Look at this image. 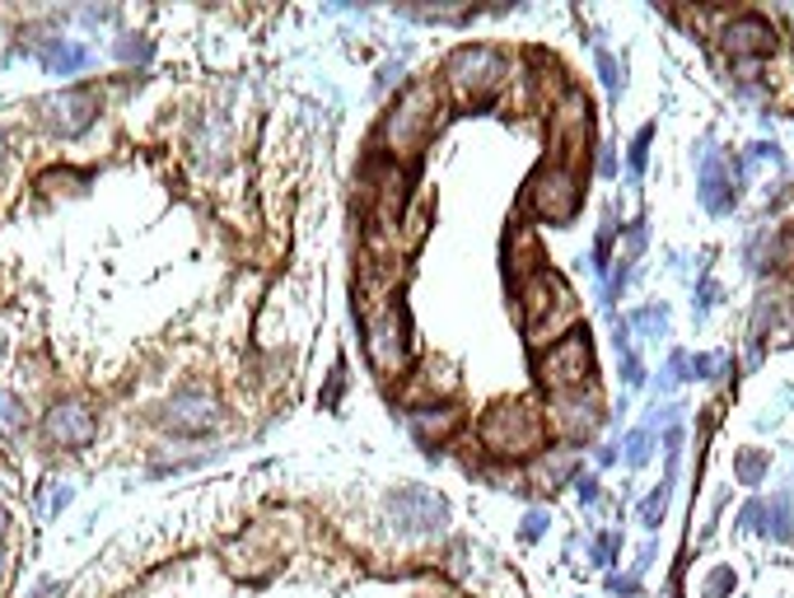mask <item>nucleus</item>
I'll return each mask as SVG.
<instances>
[{
    "label": "nucleus",
    "instance_id": "28",
    "mask_svg": "<svg viewBox=\"0 0 794 598\" xmlns=\"http://www.w3.org/2000/svg\"><path fill=\"white\" fill-rule=\"evenodd\" d=\"M117 57L122 61H150V38H146V33H122V38H117Z\"/></svg>",
    "mask_w": 794,
    "mask_h": 598
},
{
    "label": "nucleus",
    "instance_id": "24",
    "mask_svg": "<svg viewBox=\"0 0 794 598\" xmlns=\"http://www.w3.org/2000/svg\"><path fill=\"white\" fill-rule=\"evenodd\" d=\"M668 491H674V482H664V486H655V491H649V496L641 501V524H645V529H649V533H655V529H659V524H664V515H668Z\"/></svg>",
    "mask_w": 794,
    "mask_h": 598
},
{
    "label": "nucleus",
    "instance_id": "4",
    "mask_svg": "<svg viewBox=\"0 0 794 598\" xmlns=\"http://www.w3.org/2000/svg\"><path fill=\"white\" fill-rule=\"evenodd\" d=\"M505 84H509V57L491 43L458 47L445 61V90L453 94V103H463V108H486Z\"/></svg>",
    "mask_w": 794,
    "mask_h": 598
},
{
    "label": "nucleus",
    "instance_id": "11",
    "mask_svg": "<svg viewBox=\"0 0 794 598\" xmlns=\"http://www.w3.org/2000/svg\"><path fill=\"white\" fill-rule=\"evenodd\" d=\"M159 426L169 435H183V439H197V435H210L220 426V402L210 389H179L164 407H159Z\"/></svg>",
    "mask_w": 794,
    "mask_h": 598
},
{
    "label": "nucleus",
    "instance_id": "43",
    "mask_svg": "<svg viewBox=\"0 0 794 598\" xmlns=\"http://www.w3.org/2000/svg\"><path fill=\"white\" fill-rule=\"evenodd\" d=\"M748 150H752V160H781V146H775V140H757Z\"/></svg>",
    "mask_w": 794,
    "mask_h": 598
},
{
    "label": "nucleus",
    "instance_id": "26",
    "mask_svg": "<svg viewBox=\"0 0 794 598\" xmlns=\"http://www.w3.org/2000/svg\"><path fill=\"white\" fill-rule=\"evenodd\" d=\"M28 426V412H24V402L14 398V393H5L0 389V430L5 435H20Z\"/></svg>",
    "mask_w": 794,
    "mask_h": 598
},
{
    "label": "nucleus",
    "instance_id": "51",
    "mask_svg": "<svg viewBox=\"0 0 794 598\" xmlns=\"http://www.w3.org/2000/svg\"><path fill=\"white\" fill-rule=\"evenodd\" d=\"M0 160H5V140H0Z\"/></svg>",
    "mask_w": 794,
    "mask_h": 598
},
{
    "label": "nucleus",
    "instance_id": "8",
    "mask_svg": "<svg viewBox=\"0 0 794 598\" xmlns=\"http://www.w3.org/2000/svg\"><path fill=\"white\" fill-rule=\"evenodd\" d=\"M523 202L542 225H571L579 216V206H585V173L546 160L533 179H528Z\"/></svg>",
    "mask_w": 794,
    "mask_h": 598
},
{
    "label": "nucleus",
    "instance_id": "46",
    "mask_svg": "<svg viewBox=\"0 0 794 598\" xmlns=\"http://www.w3.org/2000/svg\"><path fill=\"white\" fill-rule=\"evenodd\" d=\"M70 496H76L70 486H57V491H51V509H66V505H70Z\"/></svg>",
    "mask_w": 794,
    "mask_h": 598
},
{
    "label": "nucleus",
    "instance_id": "39",
    "mask_svg": "<svg viewBox=\"0 0 794 598\" xmlns=\"http://www.w3.org/2000/svg\"><path fill=\"white\" fill-rule=\"evenodd\" d=\"M575 496L585 505H598V496H603V491H598V478H575Z\"/></svg>",
    "mask_w": 794,
    "mask_h": 598
},
{
    "label": "nucleus",
    "instance_id": "47",
    "mask_svg": "<svg viewBox=\"0 0 794 598\" xmlns=\"http://www.w3.org/2000/svg\"><path fill=\"white\" fill-rule=\"evenodd\" d=\"M649 566H655V542H649V548H641V561H635V575L649 571Z\"/></svg>",
    "mask_w": 794,
    "mask_h": 598
},
{
    "label": "nucleus",
    "instance_id": "23",
    "mask_svg": "<svg viewBox=\"0 0 794 598\" xmlns=\"http://www.w3.org/2000/svg\"><path fill=\"white\" fill-rule=\"evenodd\" d=\"M767 468H771V459H767L762 449H744V453L734 459V478H738V486H762Z\"/></svg>",
    "mask_w": 794,
    "mask_h": 598
},
{
    "label": "nucleus",
    "instance_id": "12",
    "mask_svg": "<svg viewBox=\"0 0 794 598\" xmlns=\"http://www.w3.org/2000/svg\"><path fill=\"white\" fill-rule=\"evenodd\" d=\"M94 435H99V416L90 412V402L61 398L43 412V439L51 449H84L94 445Z\"/></svg>",
    "mask_w": 794,
    "mask_h": 598
},
{
    "label": "nucleus",
    "instance_id": "14",
    "mask_svg": "<svg viewBox=\"0 0 794 598\" xmlns=\"http://www.w3.org/2000/svg\"><path fill=\"white\" fill-rule=\"evenodd\" d=\"M738 183H744V160H725L715 150H701V206L711 216H729L738 206Z\"/></svg>",
    "mask_w": 794,
    "mask_h": 598
},
{
    "label": "nucleus",
    "instance_id": "29",
    "mask_svg": "<svg viewBox=\"0 0 794 598\" xmlns=\"http://www.w3.org/2000/svg\"><path fill=\"white\" fill-rule=\"evenodd\" d=\"M626 280H631V262H626V257H617V272L608 276V286H603V304H608V309L617 304V299H622Z\"/></svg>",
    "mask_w": 794,
    "mask_h": 598
},
{
    "label": "nucleus",
    "instance_id": "33",
    "mask_svg": "<svg viewBox=\"0 0 794 598\" xmlns=\"http://www.w3.org/2000/svg\"><path fill=\"white\" fill-rule=\"evenodd\" d=\"M546 529H552V515H546V509H528V515H523V538L538 542Z\"/></svg>",
    "mask_w": 794,
    "mask_h": 598
},
{
    "label": "nucleus",
    "instance_id": "36",
    "mask_svg": "<svg viewBox=\"0 0 794 598\" xmlns=\"http://www.w3.org/2000/svg\"><path fill=\"white\" fill-rule=\"evenodd\" d=\"M687 369H692L687 379H720V375H715V369H720L715 356H687Z\"/></svg>",
    "mask_w": 794,
    "mask_h": 598
},
{
    "label": "nucleus",
    "instance_id": "20",
    "mask_svg": "<svg viewBox=\"0 0 794 598\" xmlns=\"http://www.w3.org/2000/svg\"><path fill=\"white\" fill-rule=\"evenodd\" d=\"M38 57L43 66L51 70V76H76V70H84L94 61V51L90 47H80V43H66V38H51L38 47Z\"/></svg>",
    "mask_w": 794,
    "mask_h": 598
},
{
    "label": "nucleus",
    "instance_id": "16",
    "mask_svg": "<svg viewBox=\"0 0 794 598\" xmlns=\"http://www.w3.org/2000/svg\"><path fill=\"white\" fill-rule=\"evenodd\" d=\"M229 154H234V136H229V122L225 117H197L187 131V160L197 164L202 173H220L229 164Z\"/></svg>",
    "mask_w": 794,
    "mask_h": 598
},
{
    "label": "nucleus",
    "instance_id": "27",
    "mask_svg": "<svg viewBox=\"0 0 794 598\" xmlns=\"http://www.w3.org/2000/svg\"><path fill=\"white\" fill-rule=\"evenodd\" d=\"M649 140H655V122H645L641 131H635L631 140V154H626V169H631V179H641L645 164H649Z\"/></svg>",
    "mask_w": 794,
    "mask_h": 598
},
{
    "label": "nucleus",
    "instance_id": "40",
    "mask_svg": "<svg viewBox=\"0 0 794 598\" xmlns=\"http://www.w3.org/2000/svg\"><path fill=\"white\" fill-rule=\"evenodd\" d=\"M608 589H612V594H622V598H635V594H641V585H635V575H608Z\"/></svg>",
    "mask_w": 794,
    "mask_h": 598
},
{
    "label": "nucleus",
    "instance_id": "9",
    "mask_svg": "<svg viewBox=\"0 0 794 598\" xmlns=\"http://www.w3.org/2000/svg\"><path fill=\"white\" fill-rule=\"evenodd\" d=\"M546 140H552V164L579 169L585 164V146L594 140V108L579 90H566L552 103V117H546Z\"/></svg>",
    "mask_w": 794,
    "mask_h": 598
},
{
    "label": "nucleus",
    "instance_id": "31",
    "mask_svg": "<svg viewBox=\"0 0 794 598\" xmlns=\"http://www.w3.org/2000/svg\"><path fill=\"white\" fill-rule=\"evenodd\" d=\"M594 61H598V80H603V84H608V94L617 99V94H622V76H617V61H612V51H603V47H598V57H594Z\"/></svg>",
    "mask_w": 794,
    "mask_h": 598
},
{
    "label": "nucleus",
    "instance_id": "5",
    "mask_svg": "<svg viewBox=\"0 0 794 598\" xmlns=\"http://www.w3.org/2000/svg\"><path fill=\"white\" fill-rule=\"evenodd\" d=\"M594 342L585 327L566 332L561 342H552L538 356V383L552 398H571V393H589L594 389Z\"/></svg>",
    "mask_w": 794,
    "mask_h": 598
},
{
    "label": "nucleus",
    "instance_id": "37",
    "mask_svg": "<svg viewBox=\"0 0 794 598\" xmlns=\"http://www.w3.org/2000/svg\"><path fill=\"white\" fill-rule=\"evenodd\" d=\"M622 379H626V389H641L645 383V369H641V356H635V350L622 356Z\"/></svg>",
    "mask_w": 794,
    "mask_h": 598
},
{
    "label": "nucleus",
    "instance_id": "42",
    "mask_svg": "<svg viewBox=\"0 0 794 598\" xmlns=\"http://www.w3.org/2000/svg\"><path fill=\"white\" fill-rule=\"evenodd\" d=\"M342 389H346V375L337 369V375H332V383H327V393H323V407H337V398H342Z\"/></svg>",
    "mask_w": 794,
    "mask_h": 598
},
{
    "label": "nucleus",
    "instance_id": "34",
    "mask_svg": "<svg viewBox=\"0 0 794 598\" xmlns=\"http://www.w3.org/2000/svg\"><path fill=\"white\" fill-rule=\"evenodd\" d=\"M617 548H622V538H617V533H598L594 538V561H598V566H612Z\"/></svg>",
    "mask_w": 794,
    "mask_h": 598
},
{
    "label": "nucleus",
    "instance_id": "21",
    "mask_svg": "<svg viewBox=\"0 0 794 598\" xmlns=\"http://www.w3.org/2000/svg\"><path fill=\"white\" fill-rule=\"evenodd\" d=\"M757 533H767L771 542L794 538V496L790 491H775L771 501H762V524H757Z\"/></svg>",
    "mask_w": 794,
    "mask_h": 598
},
{
    "label": "nucleus",
    "instance_id": "50",
    "mask_svg": "<svg viewBox=\"0 0 794 598\" xmlns=\"http://www.w3.org/2000/svg\"><path fill=\"white\" fill-rule=\"evenodd\" d=\"M5 571H10V556L0 552V585H5Z\"/></svg>",
    "mask_w": 794,
    "mask_h": 598
},
{
    "label": "nucleus",
    "instance_id": "18",
    "mask_svg": "<svg viewBox=\"0 0 794 598\" xmlns=\"http://www.w3.org/2000/svg\"><path fill=\"white\" fill-rule=\"evenodd\" d=\"M458 389L453 369L445 360H426L421 375H412V393H407V407H430V402H445Z\"/></svg>",
    "mask_w": 794,
    "mask_h": 598
},
{
    "label": "nucleus",
    "instance_id": "7",
    "mask_svg": "<svg viewBox=\"0 0 794 598\" xmlns=\"http://www.w3.org/2000/svg\"><path fill=\"white\" fill-rule=\"evenodd\" d=\"M365 356H369V369L383 379L407 375L412 327H407V309H402L398 299H383V304L365 319Z\"/></svg>",
    "mask_w": 794,
    "mask_h": 598
},
{
    "label": "nucleus",
    "instance_id": "13",
    "mask_svg": "<svg viewBox=\"0 0 794 598\" xmlns=\"http://www.w3.org/2000/svg\"><path fill=\"white\" fill-rule=\"evenodd\" d=\"M546 421V430H556L566 445H585V439H594V430L603 426V402L589 393H571V398H552V407L542 412Z\"/></svg>",
    "mask_w": 794,
    "mask_h": 598
},
{
    "label": "nucleus",
    "instance_id": "25",
    "mask_svg": "<svg viewBox=\"0 0 794 598\" xmlns=\"http://www.w3.org/2000/svg\"><path fill=\"white\" fill-rule=\"evenodd\" d=\"M622 449H626V468H645V463H649V453H655V430H649V426L631 430Z\"/></svg>",
    "mask_w": 794,
    "mask_h": 598
},
{
    "label": "nucleus",
    "instance_id": "17",
    "mask_svg": "<svg viewBox=\"0 0 794 598\" xmlns=\"http://www.w3.org/2000/svg\"><path fill=\"white\" fill-rule=\"evenodd\" d=\"M407 426H412V435H416V445L435 459V449L445 445V439H449L458 426H463V412H458L453 402H430V407H412V412H407Z\"/></svg>",
    "mask_w": 794,
    "mask_h": 598
},
{
    "label": "nucleus",
    "instance_id": "3",
    "mask_svg": "<svg viewBox=\"0 0 794 598\" xmlns=\"http://www.w3.org/2000/svg\"><path fill=\"white\" fill-rule=\"evenodd\" d=\"M476 439H482L486 453H496V459H538L546 449V421L533 402L509 398V402H496V407L482 416Z\"/></svg>",
    "mask_w": 794,
    "mask_h": 598
},
{
    "label": "nucleus",
    "instance_id": "41",
    "mask_svg": "<svg viewBox=\"0 0 794 598\" xmlns=\"http://www.w3.org/2000/svg\"><path fill=\"white\" fill-rule=\"evenodd\" d=\"M757 524H762V501H748L738 509V529H757Z\"/></svg>",
    "mask_w": 794,
    "mask_h": 598
},
{
    "label": "nucleus",
    "instance_id": "2",
    "mask_svg": "<svg viewBox=\"0 0 794 598\" xmlns=\"http://www.w3.org/2000/svg\"><path fill=\"white\" fill-rule=\"evenodd\" d=\"M439 113H445V103H439L435 80H412L407 90L398 94L393 108L383 113V150L393 154V160L421 154L439 127Z\"/></svg>",
    "mask_w": 794,
    "mask_h": 598
},
{
    "label": "nucleus",
    "instance_id": "15",
    "mask_svg": "<svg viewBox=\"0 0 794 598\" xmlns=\"http://www.w3.org/2000/svg\"><path fill=\"white\" fill-rule=\"evenodd\" d=\"M720 43L734 61H767L775 57V28L762 20V14H734L720 28Z\"/></svg>",
    "mask_w": 794,
    "mask_h": 598
},
{
    "label": "nucleus",
    "instance_id": "35",
    "mask_svg": "<svg viewBox=\"0 0 794 598\" xmlns=\"http://www.w3.org/2000/svg\"><path fill=\"white\" fill-rule=\"evenodd\" d=\"M645 239H649L645 220H635L631 230H626V253H622V257H626V262H635V257H641V253H645Z\"/></svg>",
    "mask_w": 794,
    "mask_h": 598
},
{
    "label": "nucleus",
    "instance_id": "10",
    "mask_svg": "<svg viewBox=\"0 0 794 598\" xmlns=\"http://www.w3.org/2000/svg\"><path fill=\"white\" fill-rule=\"evenodd\" d=\"M94 117H99V90H94V84H70V90L47 94L38 103V122L51 136H66V140L80 136V131H90Z\"/></svg>",
    "mask_w": 794,
    "mask_h": 598
},
{
    "label": "nucleus",
    "instance_id": "22",
    "mask_svg": "<svg viewBox=\"0 0 794 598\" xmlns=\"http://www.w3.org/2000/svg\"><path fill=\"white\" fill-rule=\"evenodd\" d=\"M626 327L645 332L649 342H659V337H668V309H664V304H645V309H635L631 319H626Z\"/></svg>",
    "mask_w": 794,
    "mask_h": 598
},
{
    "label": "nucleus",
    "instance_id": "45",
    "mask_svg": "<svg viewBox=\"0 0 794 598\" xmlns=\"http://www.w3.org/2000/svg\"><path fill=\"white\" fill-rule=\"evenodd\" d=\"M598 173H603V179H612V173H617V154L608 146H603V154H598Z\"/></svg>",
    "mask_w": 794,
    "mask_h": 598
},
{
    "label": "nucleus",
    "instance_id": "32",
    "mask_svg": "<svg viewBox=\"0 0 794 598\" xmlns=\"http://www.w3.org/2000/svg\"><path fill=\"white\" fill-rule=\"evenodd\" d=\"M729 589H734V571L729 566H720V571L705 575V598H725Z\"/></svg>",
    "mask_w": 794,
    "mask_h": 598
},
{
    "label": "nucleus",
    "instance_id": "6",
    "mask_svg": "<svg viewBox=\"0 0 794 598\" xmlns=\"http://www.w3.org/2000/svg\"><path fill=\"white\" fill-rule=\"evenodd\" d=\"M383 519L398 538H445L449 533V505L430 486L402 482L383 496Z\"/></svg>",
    "mask_w": 794,
    "mask_h": 598
},
{
    "label": "nucleus",
    "instance_id": "48",
    "mask_svg": "<svg viewBox=\"0 0 794 598\" xmlns=\"http://www.w3.org/2000/svg\"><path fill=\"white\" fill-rule=\"evenodd\" d=\"M57 589H61V585H57V579H43V585H38V589H33L28 598H51V594H57Z\"/></svg>",
    "mask_w": 794,
    "mask_h": 598
},
{
    "label": "nucleus",
    "instance_id": "30",
    "mask_svg": "<svg viewBox=\"0 0 794 598\" xmlns=\"http://www.w3.org/2000/svg\"><path fill=\"white\" fill-rule=\"evenodd\" d=\"M682 379H687V350H674V356H668V365H664V375H659V389L668 393V389H678Z\"/></svg>",
    "mask_w": 794,
    "mask_h": 598
},
{
    "label": "nucleus",
    "instance_id": "38",
    "mask_svg": "<svg viewBox=\"0 0 794 598\" xmlns=\"http://www.w3.org/2000/svg\"><path fill=\"white\" fill-rule=\"evenodd\" d=\"M715 280H701V290H697V319H705V313H711V304H715Z\"/></svg>",
    "mask_w": 794,
    "mask_h": 598
},
{
    "label": "nucleus",
    "instance_id": "19",
    "mask_svg": "<svg viewBox=\"0 0 794 598\" xmlns=\"http://www.w3.org/2000/svg\"><path fill=\"white\" fill-rule=\"evenodd\" d=\"M579 472V459L571 453V445H561V449H542L538 459H533V486H561V482H571Z\"/></svg>",
    "mask_w": 794,
    "mask_h": 598
},
{
    "label": "nucleus",
    "instance_id": "49",
    "mask_svg": "<svg viewBox=\"0 0 794 598\" xmlns=\"http://www.w3.org/2000/svg\"><path fill=\"white\" fill-rule=\"evenodd\" d=\"M5 533H10V515L0 509V542H5Z\"/></svg>",
    "mask_w": 794,
    "mask_h": 598
},
{
    "label": "nucleus",
    "instance_id": "1",
    "mask_svg": "<svg viewBox=\"0 0 794 598\" xmlns=\"http://www.w3.org/2000/svg\"><path fill=\"white\" fill-rule=\"evenodd\" d=\"M519 313H523V332H528V342L533 346H552V342L566 337V332L579 327L575 295L552 267L533 272L519 286Z\"/></svg>",
    "mask_w": 794,
    "mask_h": 598
},
{
    "label": "nucleus",
    "instance_id": "44",
    "mask_svg": "<svg viewBox=\"0 0 794 598\" xmlns=\"http://www.w3.org/2000/svg\"><path fill=\"white\" fill-rule=\"evenodd\" d=\"M594 463L598 468H612L617 463V445H594Z\"/></svg>",
    "mask_w": 794,
    "mask_h": 598
}]
</instances>
